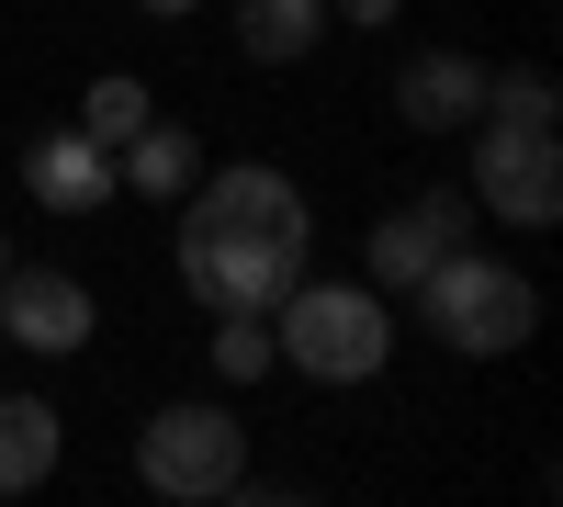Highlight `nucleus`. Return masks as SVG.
I'll return each mask as SVG.
<instances>
[{
	"label": "nucleus",
	"mask_w": 563,
	"mask_h": 507,
	"mask_svg": "<svg viewBox=\"0 0 563 507\" xmlns=\"http://www.w3.org/2000/svg\"><path fill=\"white\" fill-rule=\"evenodd\" d=\"M271 350L294 361L305 384H372L395 361V305L372 294V283H305L271 305Z\"/></svg>",
	"instance_id": "7ed1b4c3"
},
{
	"label": "nucleus",
	"mask_w": 563,
	"mask_h": 507,
	"mask_svg": "<svg viewBox=\"0 0 563 507\" xmlns=\"http://www.w3.org/2000/svg\"><path fill=\"white\" fill-rule=\"evenodd\" d=\"M135 485L169 496V507H203V496H238L249 485V429L225 418V406H158L147 429H135Z\"/></svg>",
	"instance_id": "20e7f679"
},
{
	"label": "nucleus",
	"mask_w": 563,
	"mask_h": 507,
	"mask_svg": "<svg viewBox=\"0 0 563 507\" xmlns=\"http://www.w3.org/2000/svg\"><path fill=\"white\" fill-rule=\"evenodd\" d=\"M203 350H214V373H225V384H260L271 361H282V350H271V316H260V305H225Z\"/></svg>",
	"instance_id": "ddd939ff"
},
{
	"label": "nucleus",
	"mask_w": 563,
	"mask_h": 507,
	"mask_svg": "<svg viewBox=\"0 0 563 507\" xmlns=\"http://www.w3.org/2000/svg\"><path fill=\"white\" fill-rule=\"evenodd\" d=\"M23 192H34L45 214H102V203H113V147H90L79 124L34 135V147H23Z\"/></svg>",
	"instance_id": "1a4fd4ad"
},
{
	"label": "nucleus",
	"mask_w": 563,
	"mask_h": 507,
	"mask_svg": "<svg viewBox=\"0 0 563 507\" xmlns=\"http://www.w3.org/2000/svg\"><path fill=\"white\" fill-rule=\"evenodd\" d=\"M462 238H474V192H462V180H440V192H417L406 214H384V225L361 238V260H372V294H406L417 271H429L440 249H462Z\"/></svg>",
	"instance_id": "0eeeda50"
},
{
	"label": "nucleus",
	"mask_w": 563,
	"mask_h": 507,
	"mask_svg": "<svg viewBox=\"0 0 563 507\" xmlns=\"http://www.w3.org/2000/svg\"><path fill=\"white\" fill-rule=\"evenodd\" d=\"M238 45L260 68H294V57H316V34H327V0H238Z\"/></svg>",
	"instance_id": "f8f14e48"
},
{
	"label": "nucleus",
	"mask_w": 563,
	"mask_h": 507,
	"mask_svg": "<svg viewBox=\"0 0 563 507\" xmlns=\"http://www.w3.org/2000/svg\"><path fill=\"white\" fill-rule=\"evenodd\" d=\"M135 12H158V23H180V12H203V0H135Z\"/></svg>",
	"instance_id": "f3484780"
},
{
	"label": "nucleus",
	"mask_w": 563,
	"mask_h": 507,
	"mask_svg": "<svg viewBox=\"0 0 563 507\" xmlns=\"http://www.w3.org/2000/svg\"><path fill=\"white\" fill-rule=\"evenodd\" d=\"M485 113H507V124H563V102H552L541 68H485Z\"/></svg>",
	"instance_id": "2eb2a0df"
},
{
	"label": "nucleus",
	"mask_w": 563,
	"mask_h": 507,
	"mask_svg": "<svg viewBox=\"0 0 563 507\" xmlns=\"http://www.w3.org/2000/svg\"><path fill=\"white\" fill-rule=\"evenodd\" d=\"M57 451H68L57 406L45 395H0V496H34L45 474H57Z\"/></svg>",
	"instance_id": "9b49d317"
},
{
	"label": "nucleus",
	"mask_w": 563,
	"mask_h": 507,
	"mask_svg": "<svg viewBox=\"0 0 563 507\" xmlns=\"http://www.w3.org/2000/svg\"><path fill=\"white\" fill-rule=\"evenodd\" d=\"M12 260H23V249H12V238H0V271H12Z\"/></svg>",
	"instance_id": "a211bd4d"
},
{
	"label": "nucleus",
	"mask_w": 563,
	"mask_h": 507,
	"mask_svg": "<svg viewBox=\"0 0 563 507\" xmlns=\"http://www.w3.org/2000/svg\"><path fill=\"white\" fill-rule=\"evenodd\" d=\"M192 180H203V135L192 124H135L124 135V147H113V192H147V203H180V192H192Z\"/></svg>",
	"instance_id": "9d476101"
},
{
	"label": "nucleus",
	"mask_w": 563,
	"mask_h": 507,
	"mask_svg": "<svg viewBox=\"0 0 563 507\" xmlns=\"http://www.w3.org/2000/svg\"><path fill=\"white\" fill-rule=\"evenodd\" d=\"M417 328H429L440 350H462V361H507V350H530L541 339V294H530V271H507L496 249H440L429 271H417Z\"/></svg>",
	"instance_id": "f03ea898"
},
{
	"label": "nucleus",
	"mask_w": 563,
	"mask_h": 507,
	"mask_svg": "<svg viewBox=\"0 0 563 507\" xmlns=\"http://www.w3.org/2000/svg\"><path fill=\"white\" fill-rule=\"evenodd\" d=\"M327 12H339V23H395L406 0H327Z\"/></svg>",
	"instance_id": "dca6fc26"
},
{
	"label": "nucleus",
	"mask_w": 563,
	"mask_h": 507,
	"mask_svg": "<svg viewBox=\"0 0 563 507\" xmlns=\"http://www.w3.org/2000/svg\"><path fill=\"white\" fill-rule=\"evenodd\" d=\"M180 283H192V305L203 316H225V305H282L305 283V249H316V214H305V192L282 169H260V158H225V169H203L192 192H180Z\"/></svg>",
	"instance_id": "f257e3e1"
},
{
	"label": "nucleus",
	"mask_w": 563,
	"mask_h": 507,
	"mask_svg": "<svg viewBox=\"0 0 563 507\" xmlns=\"http://www.w3.org/2000/svg\"><path fill=\"white\" fill-rule=\"evenodd\" d=\"M395 113L417 135H462L485 113V57H462V45H417V57L395 68Z\"/></svg>",
	"instance_id": "6e6552de"
},
{
	"label": "nucleus",
	"mask_w": 563,
	"mask_h": 507,
	"mask_svg": "<svg viewBox=\"0 0 563 507\" xmlns=\"http://www.w3.org/2000/svg\"><path fill=\"white\" fill-rule=\"evenodd\" d=\"M474 135V214H496V225H552L563 214V135L552 124H507V113H474L462 124Z\"/></svg>",
	"instance_id": "39448f33"
},
{
	"label": "nucleus",
	"mask_w": 563,
	"mask_h": 507,
	"mask_svg": "<svg viewBox=\"0 0 563 507\" xmlns=\"http://www.w3.org/2000/svg\"><path fill=\"white\" fill-rule=\"evenodd\" d=\"M147 113H158V102H147V79H90V90H79V135H90V147H124Z\"/></svg>",
	"instance_id": "4468645a"
},
{
	"label": "nucleus",
	"mask_w": 563,
	"mask_h": 507,
	"mask_svg": "<svg viewBox=\"0 0 563 507\" xmlns=\"http://www.w3.org/2000/svg\"><path fill=\"white\" fill-rule=\"evenodd\" d=\"M90 328H102V305H90L79 271H34V260L0 271V339H12V350L68 361V350H90Z\"/></svg>",
	"instance_id": "423d86ee"
}]
</instances>
